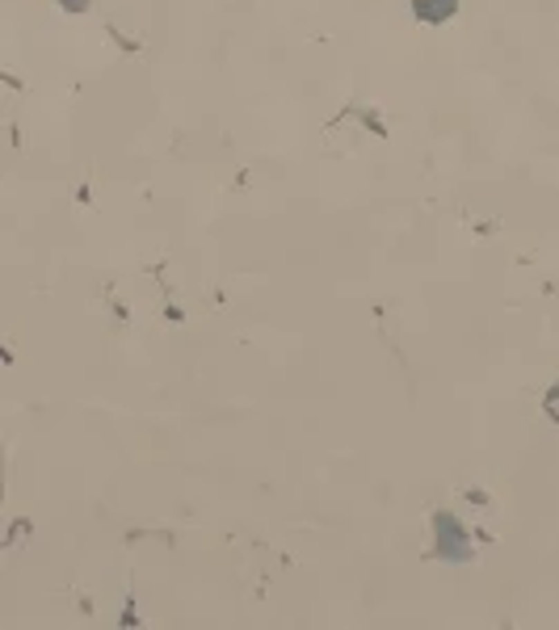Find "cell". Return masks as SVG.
<instances>
[{
    "instance_id": "cell-1",
    "label": "cell",
    "mask_w": 559,
    "mask_h": 630,
    "mask_svg": "<svg viewBox=\"0 0 559 630\" xmlns=\"http://www.w3.org/2000/svg\"><path fill=\"white\" fill-rule=\"evenodd\" d=\"M64 5H72V9H84V0H64Z\"/></svg>"
}]
</instances>
